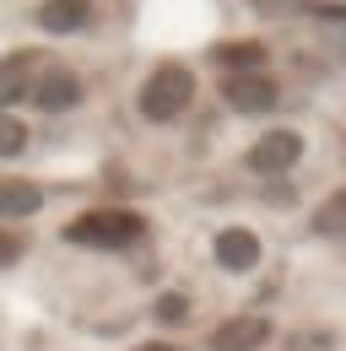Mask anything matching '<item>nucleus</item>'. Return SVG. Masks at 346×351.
Here are the masks:
<instances>
[{
  "mask_svg": "<svg viewBox=\"0 0 346 351\" xmlns=\"http://www.w3.org/2000/svg\"><path fill=\"white\" fill-rule=\"evenodd\" d=\"M135 351H184V346H173V341H141Z\"/></svg>",
  "mask_w": 346,
  "mask_h": 351,
  "instance_id": "a211bd4d",
  "label": "nucleus"
},
{
  "mask_svg": "<svg viewBox=\"0 0 346 351\" xmlns=\"http://www.w3.org/2000/svg\"><path fill=\"white\" fill-rule=\"evenodd\" d=\"M249 5H255L260 16H292V11H298L303 0H249Z\"/></svg>",
  "mask_w": 346,
  "mask_h": 351,
  "instance_id": "f3484780",
  "label": "nucleus"
},
{
  "mask_svg": "<svg viewBox=\"0 0 346 351\" xmlns=\"http://www.w3.org/2000/svg\"><path fill=\"white\" fill-rule=\"evenodd\" d=\"M216 60H222L233 76H238V71H260V65H265V44H222Z\"/></svg>",
  "mask_w": 346,
  "mask_h": 351,
  "instance_id": "f8f14e48",
  "label": "nucleus"
},
{
  "mask_svg": "<svg viewBox=\"0 0 346 351\" xmlns=\"http://www.w3.org/2000/svg\"><path fill=\"white\" fill-rule=\"evenodd\" d=\"M298 157H303V135H292V130H265L249 146V173H260V178H276V173H292L298 168Z\"/></svg>",
  "mask_w": 346,
  "mask_h": 351,
  "instance_id": "7ed1b4c3",
  "label": "nucleus"
},
{
  "mask_svg": "<svg viewBox=\"0 0 346 351\" xmlns=\"http://www.w3.org/2000/svg\"><path fill=\"white\" fill-rule=\"evenodd\" d=\"M92 16H97L92 0H43L38 5V27L43 33H60V38H65V33H86Z\"/></svg>",
  "mask_w": 346,
  "mask_h": 351,
  "instance_id": "6e6552de",
  "label": "nucleus"
},
{
  "mask_svg": "<svg viewBox=\"0 0 346 351\" xmlns=\"http://www.w3.org/2000/svg\"><path fill=\"white\" fill-rule=\"evenodd\" d=\"M211 254H216L222 270H255L265 249H260V238L249 232V227H222L216 243H211Z\"/></svg>",
  "mask_w": 346,
  "mask_h": 351,
  "instance_id": "0eeeda50",
  "label": "nucleus"
},
{
  "mask_svg": "<svg viewBox=\"0 0 346 351\" xmlns=\"http://www.w3.org/2000/svg\"><path fill=\"white\" fill-rule=\"evenodd\" d=\"M146 232V221L135 211H86L65 227L71 243H86V249H130L135 238Z\"/></svg>",
  "mask_w": 346,
  "mask_h": 351,
  "instance_id": "f03ea898",
  "label": "nucleus"
},
{
  "mask_svg": "<svg viewBox=\"0 0 346 351\" xmlns=\"http://www.w3.org/2000/svg\"><path fill=\"white\" fill-rule=\"evenodd\" d=\"M43 206V189L27 178H0V217H33Z\"/></svg>",
  "mask_w": 346,
  "mask_h": 351,
  "instance_id": "1a4fd4ad",
  "label": "nucleus"
},
{
  "mask_svg": "<svg viewBox=\"0 0 346 351\" xmlns=\"http://www.w3.org/2000/svg\"><path fill=\"white\" fill-rule=\"evenodd\" d=\"M270 335H276V330H270L265 313H238V319L216 324L206 346L211 351H260V346H270Z\"/></svg>",
  "mask_w": 346,
  "mask_h": 351,
  "instance_id": "423d86ee",
  "label": "nucleus"
},
{
  "mask_svg": "<svg viewBox=\"0 0 346 351\" xmlns=\"http://www.w3.org/2000/svg\"><path fill=\"white\" fill-rule=\"evenodd\" d=\"M33 60H38V54H11V60H0V108L16 103L22 92L33 87Z\"/></svg>",
  "mask_w": 346,
  "mask_h": 351,
  "instance_id": "9d476101",
  "label": "nucleus"
},
{
  "mask_svg": "<svg viewBox=\"0 0 346 351\" xmlns=\"http://www.w3.org/2000/svg\"><path fill=\"white\" fill-rule=\"evenodd\" d=\"M141 114L152 119V125H173L189 103H195V76H189V65H157L152 76H146V87H141Z\"/></svg>",
  "mask_w": 346,
  "mask_h": 351,
  "instance_id": "f257e3e1",
  "label": "nucleus"
},
{
  "mask_svg": "<svg viewBox=\"0 0 346 351\" xmlns=\"http://www.w3.org/2000/svg\"><path fill=\"white\" fill-rule=\"evenodd\" d=\"M222 97H227V108H238V114H270L281 92H276V82H270L265 71H238V76L222 82Z\"/></svg>",
  "mask_w": 346,
  "mask_h": 351,
  "instance_id": "20e7f679",
  "label": "nucleus"
},
{
  "mask_svg": "<svg viewBox=\"0 0 346 351\" xmlns=\"http://www.w3.org/2000/svg\"><path fill=\"white\" fill-rule=\"evenodd\" d=\"M33 103H38L43 114H71V108H76V103H82V76H76V71H60V65H49V71H43V76H33Z\"/></svg>",
  "mask_w": 346,
  "mask_h": 351,
  "instance_id": "39448f33",
  "label": "nucleus"
},
{
  "mask_svg": "<svg viewBox=\"0 0 346 351\" xmlns=\"http://www.w3.org/2000/svg\"><path fill=\"white\" fill-rule=\"evenodd\" d=\"M27 152V125L16 114H0V157H22Z\"/></svg>",
  "mask_w": 346,
  "mask_h": 351,
  "instance_id": "ddd939ff",
  "label": "nucleus"
},
{
  "mask_svg": "<svg viewBox=\"0 0 346 351\" xmlns=\"http://www.w3.org/2000/svg\"><path fill=\"white\" fill-rule=\"evenodd\" d=\"M330 346H336L330 330H298V335L287 341V351H330Z\"/></svg>",
  "mask_w": 346,
  "mask_h": 351,
  "instance_id": "2eb2a0df",
  "label": "nucleus"
},
{
  "mask_svg": "<svg viewBox=\"0 0 346 351\" xmlns=\"http://www.w3.org/2000/svg\"><path fill=\"white\" fill-rule=\"evenodd\" d=\"M314 232H319V238H341L346 232V189H336V195L314 211Z\"/></svg>",
  "mask_w": 346,
  "mask_h": 351,
  "instance_id": "9b49d317",
  "label": "nucleus"
},
{
  "mask_svg": "<svg viewBox=\"0 0 346 351\" xmlns=\"http://www.w3.org/2000/svg\"><path fill=\"white\" fill-rule=\"evenodd\" d=\"M152 313H157L163 324H184V319H189V298H184V292H163Z\"/></svg>",
  "mask_w": 346,
  "mask_h": 351,
  "instance_id": "4468645a",
  "label": "nucleus"
},
{
  "mask_svg": "<svg viewBox=\"0 0 346 351\" xmlns=\"http://www.w3.org/2000/svg\"><path fill=\"white\" fill-rule=\"evenodd\" d=\"M22 249H27V243H22V232L0 227V265H16V260H22Z\"/></svg>",
  "mask_w": 346,
  "mask_h": 351,
  "instance_id": "dca6fc26",
  "label": "nucleus"
}]
</instances>
